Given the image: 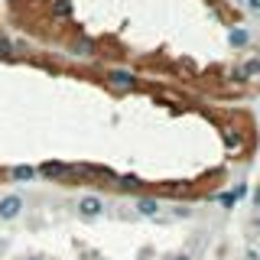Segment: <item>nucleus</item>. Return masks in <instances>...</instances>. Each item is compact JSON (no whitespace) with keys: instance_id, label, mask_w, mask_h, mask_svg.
Segmentation results:
<instances>
[{"instance_id":"1","label":"nucleus","mask_w":260,"mask_h":260,"mask_svg":"<svg viewBox=\"0 0 260 260\" xmlns=\"http://www.w3.org/2000/svg\"><path fill=\"white\" fill-rule=\"evenodd\" d=\"M23 195H16V192H10V195H0V221H16V218L23 215Z\"/></svg>"},{"instance_id":"2","label":"nucleus","mask_w":260,"mask_h":260,"mask_svg":"<svg viewBox=\"0 0 260 260\" xmlns=\"http://www.w3.org/2000/svg\"><path fill=\"white\" fill-rule=\"evenodd\" d=\"M108 85L117 91H134L137 88V75L130 69H108Z\"/></svg>"},{"instance_id":"3","label":"nucleus","mask_w":260,"mask_h":260,"mask_svg":"<svg viewBox=\"0 0 260 260\" xmlns=\"http://www.w3.org/2000/svg\"><path fill=\"white\" fill-rule=\"evenodd\" d=\"M78 215L81 218H101L104 215V199L101 195H81L78 199Z\"/></svg>"},{"instance_id":"4","label":"nucleus","mask_w":260,"mask_h":260,"mask_svg":"<svg viewBox=\"0 0 260 260\" xmlns=\"http://www.w3.org/2000/svg\"><path fill=\"white\" fill-rule=\"evenodd\" d=\"M39 176H46V179H69L75 169L69 166V162H43V166L36 169Z\"/></svg>"},{"instance_id":"5","label":"nucleus","mask_w":260,"mask_h":260,"mask_svg":"<svg viewBox=\"0 0 260 260\" xmlns=\"http://www.w3.org/2000/svg\"><path fill=\"white\" fill-rule=\"evenodd\" d=\"M137 215H140V218H156V215H159V199L143 195V199L137 202Z\"/></svg>"},{"instance_id":"6","label":"nucleus","mask_w":260,"mask_h":260,"mask_svg":"<svg viewBox=\"0 0 260 260\" xmlns=\"http://www.w3.org/2000/svg\"><path fill=\"white\" fill-rule=\"evenodd\" d=\"M69 52L75 55V59H91V55L98 52V46H94V39H78V43L72 46Z\"/></svg>"},{"instance_id":"7","label":"nucleus","mask_w":260,"mask_h":260,"mask_svg":"<svg viewBox=\"0 0 260 260\" xmlns=\"http://www.w3.org/2000/svg\"><path fill=\"white\" fill-rule=\"evenodd\" d=\"M228 43H231L234 49H244V46H250V29H247V26H234L231 32H228Z\"/></svg>"},{"instance_id":"8","label":"nucleus","mask_w":260,"mask_h":260,"mask_svg":"<svg viewBox=\"0 0 260 260\" xmlns=\"http://www.w3.org/2000/svg\"><path fill=\"white\" fill-rule=\"evenodd\" d=\"M10 176H13V182H32L39 173H36V166H26V162H20V166L10 169Z\"/></svg>"},{"instance_id":"9","label":"nucleus","mask_w":260,"mask_h":260,"mask_svg":"<svg viewBox=\"0 0 260 260\" xmlns=\"http://www.w3.org/2000/svg\"><path fill=\"white\" fill-rule=\"evenodd\" d=\"M241 195H244V185H238V189H231V192H221V195H218V205H221V208H234Z\"/></svg>"},{"instance_id":"10","label":"nucleus","mask_w":260,"mask_h":260,"mask_svg":"<svg viewBox=\"0 0 260 260\" xmlns=\"http://www.w3.org/2000/svg\"><path fill=\"white\" fill-rule=\"evenodd\" d=\"M49 7H52L55 20H69V16H72V0H52Z\"/></svg>"},{"instance_id":"11","label":"nucleus","mask_w":260,"mask_h":260,"mask_svg":"<svg viewBox=\"0 0 260 260\" xmlns=\"http://www.w3.org/2000/svg\"><path fill=\"white\" fill-rule=\"evenodd\" d=\"M13 55H16V46L7 36H0V59H13Z\"/></svg>"},{"instance_id":"12","label":"nucleus","mask_w":260,"mask_h":260,"mask_svg":"<svg viewBox=\"0 0 260 260\" xmlns=\"http://www.w3.org/2000/svg\"><path fill=\"white\" fill-rule=\"evenodd\" d=\"M117 185H120V189H140L143 182H140L137 176H120V179H117Z\"/></svg>"},{"instance_id":"13","label":"nucleus","mask_w":260,"mask_h":260,"mask_svg":"<svg viewBox=\"0 0 260 260\" xmlns=\"http://www.w3.org/2000/svg\"><path fill=\"white\" fill-rule=\"evenodd\" d=\"M247 4V10H254V13H260V0H244Z\"/></svg>"},{"instance_id":"14","label":"nucleus","mask_w":260,"mask_h":260,"mask_svg":"<svg viewBox=\"0 0 260 260\" xmlns=\"http://www.w3.org/2000/svg\"><path fill=\"white\" fill-rule=\"evenodd\" d=\"M166 260H192V254H169Z\"/></svg>"},{"instance_id":"15","label":"nucleus","mask_w":260,"mask_h":260,"mask_svg":"<svg viewBox=\"0 0 260 260\" xmlns=\"http://www.w3.org/2000/svg\"><path fill=\"white\" fill-rule=\"evenodd\" d=\"M254 208L260 211V185H257V189H254Z\"/></svg>"},{"instance_id":"16","label":"nucleus","mask_w":260,"mask_h":260,"mask_svg":"<svg viewBox=\"0 0 260 260\" xmlns=\"http://www.w3.org/2000/svg\"><path fill=\"white\" fill-rule=\"evenodd\" d=\"M26 260H43V257H26Z\"/></svg>"},{"instance_id":"17","label":"nucleus","mask_w":260,"mask_h":260,"mask_svg":"<svg viewBox=\"0 0 260 260\" xmlns=\"http://www.w3.org/2000/svg\"><path fill=\"white\" fill-rule=\"evenodd\" d=\"M257 228H260V218H257Z\"/></svg>"}]
</instances>
